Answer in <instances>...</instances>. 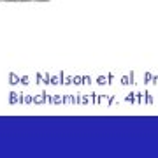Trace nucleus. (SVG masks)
Here are the masks:
<instances>
[{"label": "nucleus", "mask_w": 158, "mask_h": 158, "mask_svg": "<svg viewBox=\"0 0 158 158\" xmlns=\"http://www.w3.org/2000/svg\"><path fill=\"white\" fill-rule=\"evenodd\" d=\"M4 2H7V0H4Z\"/></svg>", "instance_id": "obj_1"}]
</instances>
